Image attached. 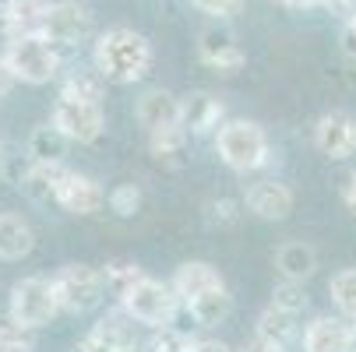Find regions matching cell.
Wrapping results in <instances>:
<instances>
[{
  "mask_svg": "<svg viewBox=\"0 0 356 352\" xmlns=\"http://www.w3.org/2000/svg\"><path fill=\"white\" fill-rule=\"evenodd\" d=\"M240 208H243V201H229V197H219V201H209L205 205L212 226H233L240 219Z\"/></svg>",
  "mask_w": 356,
  "mask_h": 352,
  "instance_id": "d6a6232c",
  "label": "cell"
},
{
  "mask_svg": "<svg viewBox=\"0 0 356 352\" xmlns=\"http://www.w3.org/2000/svg\"><path fill=\"white\" fill-rule=\"evenodd\" d=\"M353 328H356V321H353Z\"/></svg>",
  "mask_w": 356,
  "mask_h": 352,
  "instance_id": "7bdbcfd3",
  "label": "cell"
},
{
  "mask_svg": "<svg viewBox=\"0 0 356 352\" xmlns=\"http://www.w3.org/2000/svg\"><path fill=\"white\" fill-rule=\"evenodd\" d=\"M339 46H342V53L356 60V32L353 25H342V35H339Z\"/></svg>",
  "mask_w": 356,
  "mask_h": 352,
  "instance_id": "8d00e7d4",
  "label": "cell"
},
{
  "mask_svg": "<svg viewBox=\"0 0 356 352\" xmlns=\"http://www.w3.org/2000/svg\"><path fill=\"white\" fill-rule=\"evenodd\" d=\"M0 352H32V331L8 321L0 328Z\"/></svg>",
  "mask_w": 356,
  "mask_h": 352,
  "instance_id": "1f68e13d",
  "label": "cell"
},
{
  "mask_svg": "<svg viewBox=\"0 0 356 352\" xmlns=\"http://www.w3.org/2000/svg\"><path fill=\"white\" fill-rule=\"evenodd\" d=\"M342 201H346V208L356 215V173H349V183L342 187Z\"/></svg>",
  "mask_w": 356,
  "mask_h": 352,
  "instance_id": "74e56055",
  "label": "cell"
},
{
  "mask_svg": "<svg viewBox=\"0 0 356 352\" xmlns=\"http://www.w3.org/2000/svg\"><path fill=\"white\" fill-rule=\"evenodd\" d=\"M4 60L15 74V81L22 85H46L54 81L64 67V53L60 46H54L42 32H32V35H11L8 46H4Z\"/></svg>",
  "mask_w": 356,
  "mask_h": 352,
  "instance_id": "7a4b0ae2",
  "label": "cell"
},
{
  "mask_svg": "<svg viewBox=\"0 0 356 352\" xmlns=\"http://www.w3.org/2000/svg\"><path fill=\"white\" fill-rule=\"evenodd\" d=\"M216 152L233 173H254L268 162V134L254 120H226L216 131Z\"/></svg>",
  "mask_w": 356,
  "mask_h": 352,
  "instance_id": "3957f363",
  "label": "cell"
},
{
  "mask_svg": "<svg viewBox=\"0 0 356 352\" xmlns=\"http://www.w3.org/2000/svg\"><path fill=\"white\" fill-rule=\"evenodd\" d=\"M152 156H156L159 162H170L184 152V141H187V131L177 124V127H159V131H152Z\"/></svg>",
  "mask_w": 356,
  "mask_h": 352,
  "instance_id": "83f0119b",
  "label": "cell"
},
{
  "mask_svg": "<svg viewBox=\"0 0 356 352\" xmlns=\"http://www.w3.org/2000/svg\"><path fill=\"white\" fill-rule=\"evenodd\" d=\"M282 8H289V11H307V8H314L318 0H279Z\"/></svg>",
  "mask_w": 356,
  "mask_h": 352,
  "instance_id": "ab89813d",
  "label": "cell"
},
{
  "mask_svg": "<svg viewBox=\"0 0 356 352\" xmlns=\"http://www.w3.org/2000/svg\"><path fill=\"white\" fill-rule=\"evenodd\" d=\"M54 285H57V299L64 314H92L110 296L106 275L92 265H64L54 275Z\"/></svg>",
  "mask_w": 356,
  "mask_h": 352,
  "instance_id": "52a82bcc",
  "label": "cell"
},
{
  "mask_svg": "<svg viewBox=\"0 0 356 352\" xmlns=\"http://www.w3.org/2000/svg\"><path fill=\"white\" fill-rule=\"evenodd\" d=\"M296 317L300 314H289V310H282V307H268L261 317H258V338L261 342H268V345H286L289 349V342L296 338Z\"/></svg>",
  "mask_w": 356,
  "mask_h": 352,
  "instance_id": "d4e9b609",
  "label": "cell"
},
{
  "mask_svg": "<svg viewBox=\"0 0 356 352\" xmlns=\"http://www.w3.org/2000/svg\"><path fill=\"white\" fill-rule=\"evenodd\" d=\"M152 60H156V49L152 42L127 28V25H113L106 32H99L92 42V64L99 67L110 85H134L152 71Z\"/></svg>",
  "mask_w": 356,
  "mask_h": 352,
  "instance_id": "6da1fadb",
  "label": "cell"
},
{
  "mask_svg": "<svg viewBox=\"0 0 356 352\" xmlns=\"http://www.w3.org/2000/svg\"><path fill=\"white\" fill-rule=\"evenodd\" d=\"M60 314V299H57V285L54 278H42V275H29L22 282H15L11 299H8V317L29 331L46 328Z\"/></svg>",
  "mask_w": 356,
  "mask_h": 352,
  "instance_id": "277c9868",
  "label": "cell"
},
{
  "mask_svg": "<svg viewBox=\"0 0 356 352\" xmlns=\"http://www.w3.org/2000/svg\"><path fill=\"white\" fill-rule=\"evenodd\" d=\"M328 292H332V303L339 307V314L356 321V268L335 271L332 282H328Z\"/></svg>",
  "mask_w": 356,
  "mask_h": 352,
  "instance_id": "4316f807",
  "label": "cell"
},
{
  "mask_svg": "<svg viewBox=\"0 0 356 352\" xmlns=\"http://www.w3.org/2000/svg\"><path fill=\"white\" fill-rule=\"evenodd\" d=\"M194 352H229V345H222V342H197Z\"/></svg>",
  "mask_w": 356,
  "mask_h": 352,
  "instance_id": "60d3db41",
  "label": "cell"
},
{
  "mask_svg": "<svg viewBox=\"0 0 356 352\" xmlns=\"http://www.w3.org/2000/svg\"><path fill=\"white\" fill-rule=\"evenodd\" d=\"M275 271L289 282H307L314 271H318V250L303 240H289L275 250Z\"/></svg>",
  "mask_w": 356,
  "mask_h": 352,
  "instance_id": "d6986e66",
  "label": "cell"
},
{
  "mask_svg": "<svg viewBox=\"0 0 356 352\" xmlns=\"http://www.w3.org/2000/svg\"><path fill=\"white\" fill-rule=\"evenodd\" d=\"M346 25H353V32H356V11H353V15L346 18Z\"/></svg>",
  "mask_w": 356,
  "mask_h": 352,
  "instance_id": "b9f144b4",
  "label": "cell"
},
{
  "mask_svg": "<svg viewBox=\"0 0 356 352\" xmlns=\"http://www.w3.org/2000/svg\"><path fill=\"white\" fill-rule=\"evenodd\" d=\"M71 352H145L141 345H134V349H120V345H110V342H99V338H85V342H78Z\"/></svg>",
  "mask_w": 356,
  "mask_h": 352,
  "instance_id": "e575fe53",
  "label": "cell"
},
{
  "mask_svg": "<svg viewBox=\"0 0 356 352\" xmlns=\"http://www.w3.org/2000/svg\"><path fill=\"white\" fill-rule=\"evenodd\" d=\"M191 4H194L197 11H205V15H212V18L226 22V18H233V15H240V11H243L247 0H191Z\"/></svg>",
  "mask_w": 356,
  "mask_h": 352,
  "instance_id": "836d02e7",
  "label": "cell"
},
{
  "mask_svg": "<svg viewBox=\"0 0 356 352\" xmlns=\"http://www.w3.org/2000/svg\"><path fill=\"white\" fill-rule=\"evenodd\" d=\"M106 78L99 74V67H71L64 74V85H60V95L67 99H85V103H103V92H106Z\"/></svg>",
  "mask_w": 356,
  "mask_h": 352,
  "instance_id": "cb8c5ba5",
  "label": "cell"
},
{
  "mask_svg": "<svg viewBox=\"0 0 356 352\" xmlns=\"http://www.w3.org/2000/svg\"><path fill=\"white\" fill-rule=\"evenodd\" d=\"M194 349H197V342L173 328H156V335L148 342V352H194Z\"/></svg>",
  "mask_w": 356,
  "mask_h": 352,
  "instance_id": "4dcf8cb0",
  "label": "cell"
},
{
  "mask_svg": "<svg viewBox=\"0 0 356 352\" xmlns=\"http://www.w3.org/2000/svg\"><path fill=\"white\" fill-rule=\"evenodd\" d=\"M296 205V197L286 183L279 180H258V183H250L247 194H243V208L254 215V219H261V222H282L289 219Z\"/></svg>",
  "mask_w": 356,
  "mask_h": 352,
  "instance_id": "30bf717a",
  "label": "cell"
},
{
  "mask_svg": "<svg viewBox=\"0 0 356 352\" xmlns=\"http://www.w3.org/2000/svg\"><path fill=\"white\" fill-rule=\"evenodd\" d=\"M92 338L110 342V345H120V349L141 345V338H138V321H134L124 307L113 310V314H106V317H99V324L92 328Z\"/></svg>",
  "mask_w": 356,
  "mask_h": 352,
  "instance_id": "603a6c76",
  "label": "cell"
},
{
  "mask_svg": "<svg viewBox=\"0 0 356 352\" xmlns=\"http://www.w3.org/2000/svg\"><path fill=\"white\" fill-rule=\"evenodd\" d=\"M197 57L205 60L212 71H219V74H236L247 64V53H243L236 32L229 25H222V22L197 32Z\"/></svg>",
  "mask_w": 356,
  "mask_h": 352,
  "instance_id": "9c48e42d",
  "label": "cell"
},
{
  "mask_svg": "<svg viewBox=\"0 0 356 352\" xmlns=\"http://www.w3.org/2000/svg\"><path fill=\"white\" fill-rule=\"evenodd\" d=\"M314 144L328 159H346L356 148V120L349 113H325L314 127Z\"/></svg>",
  "mask_w": 356,
  "mask_h": 352,
  "instance_id": "5bb4252c",
  "label": "cell"
},
{
  "mask_svg": "<svg viewBox=\"0 0 356 352\" xmlns=\"http://www.w3.org/2000/svg\"><path fill=\"white\" fill-rule=\"evenodd\" d=\"M187 314L194 317L197 328H219V324L233 314V296H229L226 285H222V289H212V292H205V296L191 299Z\"/></svg>",
  "mask_w": 356,
  "mask_h": 352,
  "instance_id": "7402d4cb",
  "label": "cell"
},
{
  "mask_svg": "<svg viewBox=\"0 0 356 352\" xmlns=\"http://www.w3.org/2000/svg\"><path fill=\"white\" fill-rule=\"evenodd\" d=\"M32 246H35V233L22 215L15 212L0 215V261H22L32 254Z\"/></svg>",
  "mask_w": 356,
  "mask_h": 352,
  "instance_id": "ffe728a7",
  "label": "cell"
},
{
  "mask_svg": "<svg viewBox=\"0 0 356 352\" xmlns=\"http://www.w3.org/2000/svg\"><path fill=\"white\" fill-rule=\"evenodd\" d=\"M120 307L141 324V328H166L173 324L177 317V307H180V296L173 289V282H159V278H152L145 275L124 299H120Z\"/></svg>",
  "mask_w": 356,
  "mask_h": 352,
  "instance_id": "5b68a950",
  "label": "cell"
},
{
  "mask_svg": "<svg viewBox=\"0 0 356 352\" xmlns=\"http://www.w3.org/2000/svg\"><path fill=\"white\" fill-rule=\"evenodd\" d=\"M222 285L226 282H222L219 268H212L209 261H184L173 271V289H177V296L184 299V303H191V299L205 296L212 289H222Z\"/></svg>",
  "mask_w": 356,
  "mask_h": 352,
  "instance_id": "e0dca14e",
  "label": "cell"
},
{
  "mask_svg": "<svg viewBox=\"0 0 356 352\" xmlns=\"http://www.w3.org/2000/svg\"><path fill=\"white\" fill-rule=\"evenodd\" d=\"M318 4H321V8L328 11V15L342 18V22H346V18H349V15L356 11V0H318Z\"/></svg>",
  "mask_w": 356,
  "mask_h": 352,
  "instance_id": "d590c367",
  "label": "cell"
},
{
  "mask_svg": "<svg viewBox=\"0 0 356 352\" xmlns=\"http://www.w3.org/2000/svg\"><path fill=\"white\" fill-rule=\"evenodd\" d=\"M103 275H106V292L117 299V303L145 278L141 265H134V261H110V265L103 268Z\"/></svg>",
  "mask_w": 356,
  "mask_h": 352,
  "instance_id": "484cf974",
  "label": "cell"
},
{
  "mask_svg": "<svg viewBox=\"0 0 356 352\" xmlns=\"http://www.w3.org/2000/svg\"><path fill=\"white\" fill-rule=\"evenodd\" d=\"M67 148H71V137L49 120V124H42V127H35L29 134L25 156H29V162H64Z\"/></svg>",
  "mask_w": 356,
  "mask_h": 352,
  "instance_id": "44dd1931",
  "label": "cell"
},
{
  "mask_svg": "<svg viewBox=\"0 0 356 352\" xmlns=\"http://www.w3.org/2000/svg\"><path fill=\"white\" fill-rule=\"evenodd\" d=\"M57 205L67 215H95L99 208L106 205V190L99 187V180L67 169V176L60 183V194H57Z\"/></svg>",
  "mask_w": 356,
  "mask_h": 352,
  "instance_id": "4fadbf2b",
  "label": "cell"
},
{
  "mask_svg": "<svg viewBox=\"0 0 356 352\" xmlns=\"http://www.w3.org/2000/svg\"><path fill=\"white\" fill-rule=\"evenodd\" d=\"M11 85H15V74H11V67H8L4 53H0V95H4V92H8Z\"/></svg>",
  "mask_w": 356,
  "mask_h": 352,
  "instance_id": "f35d334b",
  "label": "cell"
},
{
  "mask_svg": "<svg viewBox=\"0 0 356 352\" xmlns=\"http://www.w3.org/2000/svg\"><path fill=\"white\" fill-rule=\"evenodd\" d=\"M54 124L71 137V144H95L106 134V113L103 103H85V99L60 95L54 106Z\"/></svg>",
  "mask_w": 356,
  "mask_h": 352,
  "instance_id": "ba28073f",
  "label": "cell"
},
{
  "mask_svg": "<svg viewBox=\"0 0 356 352\" xmlns=\"http://www.w3.org/2000/svg\"><path fill=\"white\" fill-rule=\"evenodd\" d=\"M226 106H222V99L212 95V92H191L180 99V127L187 134H212L219 131L226 120Z\"/></svg>",
  "mask_w": 356,
  "mask_h": 352,
  "instance_id": "7c38bea8",
  "label": "cell"
},
{
  "mask_svg": "<svg viewBox=\"0 0 356 352\" xmlns=\"http://www.w3.org/2000/svg\"><path fill=\"white\" fill-rule=\"evenodd\" d=\"M134 117L138 124L152 134V131H159V127H177L180 124V99L166 88H152L138 99V106H134Z\"/></svg>",
  "mask_w": 356,
  "mask_h": 352,
  "instance_id": "9a60e30c",
  "label": "cell"
},
{
  "mask_svg": "<svg viewBox=\"0 0 356 352\" xmlns=\"http://www.w3.org/2000/svg\"><path fill=\"white\" fill-rule=\"evenodd\" d=\"M106 205H110L113 215H120V219H134V215L141 212V190H138L134 183H117V187L106 194Z\"/></svg>",
  "mask_w": 356,
  "mask_h": 352,
  "instance_id": "f1b7e54d",
  "label": "cell"
},
{
  "mask_svg": "<svg viewBox=\"0 0 356 352\" xmlns=\"http://www.w3.org/2000/svg\"><path fill=\"white\" fill-rule=\"evenodd\" d=\"M272 303L282 307V310H289V314H303L311 299H307V289H303V282H289V278H282V282L272 289Z\"/></svg>",
  "mask_w": 356,
  "mask_h": 352,
  "instance_id": "f546056e",
  "label": "cell"
},
{
  "mask_svg": "<svg viewBox=\"0 0 356 352\" xmlns=\"http://www.w3.org/2000/svg\"><path fill=\"white\" fill-rule=\"evenodd\" d=\"M64 176H67L64 162H32L18 190L32 201V205H57V194H60Z\"/></svg>",
  "mask_w": 356,
  "mask_h": 352,
  "instance_id": "2e32d148",
  "label": "cell"
},
{
  "mask_svg": "<svg viewBox=\"0 0 356 352\" xmlns=\"http://www.w3.org/2000/svg\"><path fill=\"white\" fill-rule=\"evenodd\" d=\"M42 35L54 46H60L64 57H71V53H78V46H85L95 35V18L78 0H49Z\"/></svg>",
  "mask_w": 356,
  "mask_h": 352,
  "instance_id": "8992f818",
  "label": "cell"
},
{
  "mask_svg": "<svg viewBox=\"0 0 356 352\" xmlns=\"http://www.w3.org/2000/svg\"><path fill=\"white\" fill-rule=\"evenodd\" d=\"M303 352H356V328L349 317H314L303 328Z\"/></svg>",
  "mask_w": 356,
  "mask_h": 352,
  "instance_id": "8fae6325",
  "label": "cell"
},
{
  "mask_svg": "<svg viewBox=\"0 0 356 352\" xmlns=\"http://www.w3.org/2000/svg\"><path fill=\"white\" fill-rule=\"evenodd\" d=\"M46 8H49V0H8V4L0 8V28L8 32V39L42 32Z\"/></svg>",
  "mask_w": 356,
  "mask_h": 352,
  "instance_id": "ac0fdd59",
  "label": "cell"
}]
</instances>
